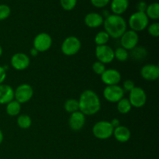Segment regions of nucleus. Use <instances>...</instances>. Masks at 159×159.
<instances>
[{
	"label": "nucleus",
	"instance_id": "obj_1",
	"mask_svg": "<svg viewBox=\"0 0 159 159\" xmlns=\"http://www.w3.org/2000/svg\"><path fill=\"white\" fill-rule=\"evenodd\" d=\"M78 101L79 111L82 112L85 116L96 114L101 109V101L99 96L91 89L82 92Z\"/></svg>",
	"mask_w": 159,
	"mask_h": 159
},
{
	"label": "nucleus",
	"instance_id": "obj_2",
	"mask_svg": "<svg viewBox=\"0 0 159 159\" xmlns=\"http://www.w3.org/2000/svg\"><path fill=\"white\" fill-rule=\"evenodd\" d=\"M104 30L110 37L113 39L120 38L127 30V24L124 18L121 16L111 14L106 17L103 21Z\"/></svg>",
	"mask_w": 159,
	"mask_h": 159
},
{
	"label": "nucleus",
	"instance_id": "obj_3",
	"mask_svg": "<svg viewBox=\"0 0 159 159\" xmlns=\"http://www.w3.org/2000/svg\"><path fill=\"white\" fill-rule=\"evenodd\" d=\"M149 23V19L148 18L145 12H134L130 16L128 24L130 30L134 32H141L148 27Z\"/></svg>",
	"mask_w": 159,
	"mask_h": 159
},
{
	"label": "nucleus",
	"instance_id": "obj_4",
	"mask_svg": "<svg viewBox=\"0 0 159 159\" xmlns=\"http://www.w3.org/2000/svg\"><path fill=\"white\" fill-rule=\"evenodd\" d=\"M113 128L110 122L101 120L96 123L93 127V134L95 138L99 140H107L113 136Z\"/></svg>",
	"mask_w": 159,
	"mask_h": 159
},
{
	"label": "nucleus",
	"instance_id": "obj_5",
	"mask_svg": "<svg viewBox=\"0 0 159 159\" xmlns=\"http://www.w3.org/2000/svg\"><path fill=\"white\" fill-rule=\"evenodd\" d=\"M82 43L80 40L75 36H69L62 42L61 50L63 54L66 56L75 55L80 51Z\"/></svg>",
	"mask_w": 159,
	"mask_h": 159
},
{
	"label": "nucleus",
	"instance_id": "obj_6",
	"mask_svg": "<svg viewBox=\"0 0 159 159\" xmlns=\"http://www.w3.org/2000/svg\"><path fill=\"white\" fill-rule=\"evenodd\" d=\"M128 99L132 107L141 108L147 102V94L142 88L135 86L129 93Z\"/></svg>",
	"mask_w": 159,
	"mask_h": 159
},
{
	"label": "nucleus",
	"instance_id": "obj_7",
	"mask_svg": "<svg viewBox=\"0 0 159 159\" xmlns=\"http://www.w3.org/2000/svg\"><path fill=\"white\" fill-rule=\"evenodd\" d=\"M33 96H34V89L29 84H21L14 90V99L20 104L29 102L32 99Z\"/></svg>",
	"mask_w": 159,
	"mask_h": 159
},
{
	"label": "nucleus",
	"instance_id": "obj_8",
	"mask_svg": "<svg viewBox=\"0 0 159 159\" xmlns=\"http://www.w3.org/2000/svg\"><path fill=\"white\" fill-rule=\"evenodd\" d=\"M124 91L119 85H107L103 89V97L110 102H117L124 98Z\"/></svg>",
	"mask_w": 159,
	"mask_h": 159
},
{
	"label": "nucleus",
	"instance_id": "obj_9",
	"mask_svg": "<svg viewBox=\"0 0 159 159\" xmlns=\"http://www.w3.org/2000/svg\"><path fill=\"white\" fill-rule=\"evenodd\" d=\"M95 54L97 61L104 65L111 63L114 60V50L107 44L96 46Z\"/></svg>",
	"mask_w": 159,
	"mask_h": 159
},
{
	"label": "nucleus",
	"instance_id": "obj_10",
	"mask_svg": "<svg viewBox=\"0 0 159 159\" xmlns=\"http://www.w3.org/2000/svg\"><path fill=\"white\" fill-rule=\"evenodd\" d=\"M139 42V37L137 32L129 30H126L120 37L121 47L127 51H131L136 48Z\"/></svg>",
	"mask_w": 159,
	"mask_h": 159
},
{
	"label": "nucleus",
	"instance_id": "obj_11",
	"mask_svg": "<svg viewBox=\"0 0 159 159\" xmlns=\"http://www.w3.org/2000/svg\"><path fill=\"white\" fill-rule=\"evenodd\" d=\"M52 45V37L48 33H40L34 40V48L38 52H45L51 48Z\"/></svg>",
	"mask_w": 159,
	"mask_h": 159
},
{
	"label": "nucleus",
	"instance_id": "obj_12",
	"mask_svg": "<svg viewBox=\"0 0 159 159\" xmlns=\"http://www.w3.org/2000/svg\"><path fill=\"white\" fill-rule=\"evenodd\" d=\"M11 65L17 71H23L29 68L30 65V59L29 56L24 53H16L11 57Z\"/></svg>",
	"mask_w": 159,
	"mask_h": 159
},
{
	"label": "nucleus",
	"instance_id": "obj_13",
	"mask_svg": "<svg viewBox=\"0 0 159 159\" xmlns=\"http://www.w3.org/2000/svg\"><path fill=\"white\" fill-rule=\"evenodd\" d=\"M100 76L101 80L106 85H118L121 80V75L120 71L113 68L106 69Z\"/></svg>",
	"mask_w": 159,
	"mask_h": 159
},
{
	"label": "nucleus",
	"instance_id": "obj_14",
	"mask_svg": "<svg viewBox=\"0 0 159 159\" xmlns=\"http://www.w3.org/2000/svg\"><path fill=\"white\" fill-rule=\"evenodd\" d=\"M140 73L144 80L156 81L159 78V67L155 64H147L141 68Z\"/></svg>",
	"mask_w": 159,
	"mask_h": 159
},
{
	"label": "nucleus",
	"instance_id": "obj_15",
	"mask_svg": "<svg viewBox=\"0 0 159 159\" xmlns=\"http://www.w3.org/2000/svg\"><path fill=\"white\" fill-rule=\"evenodd\" d=\"M85 124V116L79 110L77 112L71 113L68 124L70 128L74 131H79L83 128Z\"/></svg>",
	"mask_w": 159,
	"mask_h": 159
},
{
	"label": "nucleus",
	"instance_id": "obj_16",
	"mask_svg": "<svg viewBox=\"0 0 159 159\" xmlns=\"http://www.w3.org/2000/svg\"><path fill=\"white\" fill-rule=\"evenodd\" d=\"M104 19L102 15L97 12H89L84 19L85 24L89 28H97L103 24Z\"/></svg>",
	"mask_w": 159,
	"mask_h": 159
},
{
	"label": "nucleus",
	"instance_id": "obj_17",
	"mask_svg": "<svg viewBox=\"0 0 159 159\" xmlns=\"http://www.w3.org/2000/svg\"><path fill=\"white\" fill-rule=\"evenodd\" d=\"M113 136L114 137L115 139L120 143H125L127 142L130 139L131 137V133L130 130H129L128 127H125V126H119V127H116L113 130Z\"/></svg>",
	"mask_w": 159,
	"mask_h": 159
},
{
	"label": "nucleus",
	"instance_id": "obj_18",
	"mask_svg": "<svg viewBox=\"0 0 159 159\" xmlns=\"http://www.w3.org/2000/svg\"><path fill=\"white\" fill-rule=\"evenodd\" d=\"M14 99V90L10 85H0V104H7Z\"/></svg>",
	"mask_w": 159,
	"mask_h": 159
},
{
	"label": "nucleus",
	"instance_id": "obj_19",
	"mask_svg": "<svg viewBox=\"0 0 159 159\" xmlns=\"http://www.w3.org/2000/svg\"><path fill=\"white\" fill-rule=\"evenodd\" d=\"M129 7V0H112L110 9L115 15H122Z\"/></svg>",
	"mask_w": 159,
	"mask_h": 159
},
{
	"label": "nucleus",
	"instance_id": "obj_20",
	"mask_svg": "<svg viewBox=\"0 0 159 159\" xmlns=\"http://www.w3.org/2000/svg\"><path fill=\"white\" fill-rule=\"evenodd\" d=\"M6 113L10 116H16L21 111V104L13 99L6 104Z\"/></svg>",
	"mask_w": 159,
	"mask_h": 159
},
{
	"label": "nucleus",
	"instance_id": "obj_21",
	"mask_svg": "<svg viewBox=\"0 0 159 159\" xmlns=\"http://www.w3.org/2000/svg\"><path fill=\"white\" fill-rule=\"evenodd\" d=\"M145 14L148 18L157 20L159 19V4L158 2H153L147 6Z\"/></svg>",
	"mask_w": 159,
	"mask_h": 159
},
{
	"label": "nucleus",
	"instance_id": "obj_22",
	"mask_svg": "<svg viewBox=\"0 0 159 159\" xmlns=\"http://www.w3.org/2000/svg\"><path fill=\"white\" fill-rule=\"evenodd\" d=\"M117 105H116V109L118 112L121 114H127L131 110V104L127 98H122L120 100L118 101Z\"/></svg>",
	"mask_w": 159,
	"mask_h": 159
},
{
	"label": "nucleus",
	"instance_id": "obj_23",
	"mask_svg": "<svg viewBox=\"0 0 159 159\" xmlns=\"http://www.w3.org/2000/svg\"><path fill=\"white\" fill-rule=\"evenodd\" d=\"M16 123L20 128L23 129V130H26V129L30 128L31 127L32 120H31L30 116L29 115L22 114L17 117Z\"/></svg>",
	"mask_w": 159,
	"mask_h": 159
},
{
	"label": "nucleus",
	"instance_id": "obj_24",
	"mask_svg": "<svg viewBox=\"0 0 159 159\" xmlns=\"http://www.w3.org/2000/svg\"><path fill=\"white\" fill-rule=\"evenodd\" d=\"M110 36H109V34L105 30L99 31L95 36L94 41L96 43V46H102V45L107 44V43L110 40Z\"/></svg>",
	"mask_w": 159,
	"mask_h": 159
},
{
	"label": "nucleus",
	"instance_id": "obj_25",
	"mask_svg": "<svg viewBox=\"0 0 159 159\" xmlns=\"http://www.w3.org/2000/svg\"><path fill=\"white\" fill-rule=\"evenodd\" d=\"M64 108L68 113H72L79 110V101L75 99H68L64 104Z\"/></svg>",
	"mask_w": 159,
	"mask_h": 159
},
{
	"label": "nucleus",
	"instance_id": "obj_26",
	"mask_svg": "<svg viewBox=\"0 0 159 159\" xmlns=\"http://www.w3.org/2000/svg\"><path fill=\"white\" fill-rule=\"evenodd\" d=\"M147 51L143 47H138L134 48L133 50H131V56L134 60L140 61L143 60L144 57L147 56Z\"/></svg>",
	"mask_w": 159,
	"mask_h": 159
},
{
	"label": "nucleus",
	"instance_id": "obj_27",
	"mask_svg": "<svg viewBox=\"0 0 159 159\" xmlns=\"http://www.w3.org/2000/svg\"><path fill=\"white\" fill-rule=\"evenodd\" d=\"M129 53L128 51L123 48L122 47L116 48L114 51V59L119 61L120 62H125L128 59Z\"/></svg>",
	"mask_w": 159,
	"mask_h": 159
},
{
	"label": "nucleus",
	"instance_id": "obj_28",
	"mask_svg": "<svg viewBox=\"0 0 159 159\" xmlns=\"http://www.w3.org/2000/svg\"><path fill=\"white\" fill-rule=\"evenodd\" d=\"M62 9L66 11H71L75 9L77 4V0H60Z\"/></svg>",
	"mask_w": 159,
	"mask_h": 159
},
{
	"label": "nucleus",
	"instance_id": "obj_29",
	"mask_svg": "<svg viewBox=\"0 0 159 159\" xmlns=\"http://www.w3.org/2000/svg\"><path fill=\"white\" fill-rule=\"evenodd\" d=\"M11 14V9L6 4L0 5V21L9 18Z\"/></svg>",
	"mask_w": 159,
	"mask_h": 159
},
{
	"label": "nucleus",
	"instance_id": "obj_30",
	"mask_svg": "<svg viewBox=\"0 0 159 159\" xmlns=\"http://www.w3.org/2000/svg\"><path fill=\"white\" fill-rule=\"evenodd\" d=\"M93 70L96 75H101L102 73L105 71L106 70V66L104 64H102V62L99 61H96L93 64Z\"/></svg>",
	"mask_w": 159,
	"mask_h": 159
},
{
	"label": "nucleus",
	"instance_id": "obj_31",
	"mask_svg": "<svg viewBox=\"0 0 159 159\" xmlns=\"http://www.w3.org/2000/svg\"><path fill=\"white\" fill-rule=\"evenodd\" d=\"M148 32L152 37H158L159 36V23H153L148 26Z\"/></svg>",
	"mask_w": 159,
	"mask_h": 159
},
{
	"label": "nucleus",
	"instance_id": "obj_32",
	"mask_svg": "<svg viewBox=\"0 0 159 159\" xmlns=\"http://www.w3.org/2000/svg\"><path fill=\"white\" fill-rule=\"evenodd\" d=\"M134 87H135L134 82L132 80H130V79H127V80L124 81V83H123L122 89L124 91V93H125V92H127V93H130V92L131 91Z\"/></svg>",
	"mask_w": 159,
	"mask_h": 159
},
{
	"label": "nucleus",
	"instance_id": "obj_33",
	"mask_svg": "<svg viewBox=\"0 0 159 159\" xmlns=\"http://www.w3.org/2000/svg\"><path fill=\"white\" fill-rule=\"evenodd\" d=\"M92 5L96 8H103L107 6L110 0H90Z\"/></svg>",
	"mask_w": 159,
	"mask_h": 159
},
{
	"label": "nucleus",
	"instance_id": "obj_34",
	"mask_svg": "<svg viewBox=\"0 0 159 159\" xmlns=\"http://www.w3.org/2000/svg\"><path fill=\"white\" fill-rule=\"evenodd\" d=\"M147 3L144 1H140L137 5V9H138V12H145L146 9H147Z\"/></svg>",
	"mask_w": 159,
	"mask_h": 159
},
{
	"label": "nucleus",
	"instance_id": "obj_35",
	"mask_svg": "<svg viewBox=\"0 0 159 159\" xmlns=\"http://www.w3.org/2000/svg\"><path fill=\"white\" fill-rule=\"evenodd\" d=\"M6 78V71L4 67L0 66V85L3 84Z\"/></svg>",
	"mask_w": 159,
	"mask_h": 159
},
{
	"label": "nucleus",
	"instance_id": "obj_36",
	"mask_svg": "<svg viewBox=\"0 0 159 159\" xmlns=\"http://www.w3.org/2000/svg\"><path fill=\"white\" fill-rule=\"evenodd\" d=\"M110 124H111L112 127H113V128H116V127L120 126V120L117 118H114V119L110 121Z\"/></svg>",
	"mask_w": 159,
	"mask_h": 159
},
{
	"label": "nucleus",
	"instance_id": "obj_37",
	"mask_svg": "<svg viewBox=\"0 0 159 159\" xmlns=\"http://www.w3.org/2000/svg\"><path fill=\"white\" fill-rule=\"evenodd\" d=\"M30 55H32L33 57H36V56L38 55L39 52L37 50H36L35 48H31L30 51Z\"/></svg>",
	"mask_w": 159,
	"mask_h": 159
},
{
	"label": "nucleus",
	"instance_id": "obj_38",
	"mask_svg": "<svg viewBox=\"0 0 159 159\" xmlns=\"http://www.w3.org/2000/svg\"><path fill=\"white\" fill-rule=\"evenodd\" d=\"M3 139H4V135H3L2 131L1 129H0V144H1L2 143Z\"/></svg>",
	"mask_w": 159,
	"mask_h": 159
},
{
	"label": "nucleus",
	"instance_id": "obj_39",
	"mask_svg": "<svg viewBox=\"0 0 159 159\" xmlns=\"http://www.w3.org/2000/svg\"><path fill=\"white\" fill-rule=\"evenodd\" d=\"M2 48L1 45H0V57L2 56Z\"/></svg>",
	"mask_w": 159,
	"mask_h": 159
}]
</instances>
